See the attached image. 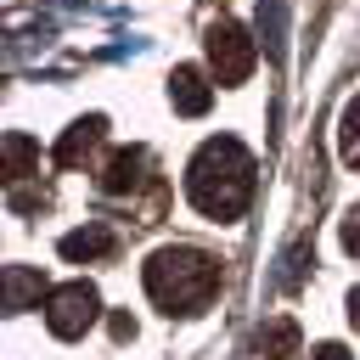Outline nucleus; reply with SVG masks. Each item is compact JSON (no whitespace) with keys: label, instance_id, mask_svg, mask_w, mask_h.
<instances>
[{"label":"nucleus","instance_id":"obj_1","mask_svg":"<svg viewBox=\"0 0 360 360\" xmlns=\"http://www.w3.org/2000/svg\"><path fill=\"white\" fill-rule=\"evenodd\" d=\"M186 197L208 214V219H236L253 197V158L242 141L214 135L197 146L191 169H186Z\"/></svg>","mask_w":360,"mask_h":360},{"label":"nucleus","instance_id":"obj_2","mask_svg":"<svg viewBox=\"0 0 360 360\" xmlns=\"http://www.w3.org/2000/svg\"><path fill=\"white\" fill-rule=\"evenodd\" d=\"M219 287V259L202 248H158L146 259V292L174 315V309H197L208 304Z\"/></svg>","mask_w":360,"mask_h":360},{"label":"nucleus","instance_id":"obj_3","mask_svg":"<svg viewBox=\"0 0 360 360\" xmlns=\"http://www.w3.org/2000/svg\"><path fill=\"white\" fill-rule=\"evenodd\" d=\"M253 39H248V28L242 22H231V17H219L214 28H208V62H214V79L219 84H242L248 73H253Z\"/></svg>","mask_w":360,"mask_h":360},{"label":"nucleus","instance_id":"obj_4","mask_svg":"<svg viewBox=\"0 0 360 360\" xmlns=\"http://www.w3.org/2000/svg\"><path fill=\"white\" fill-rule=\"evenodd\" d=\"M96 315H101V298H96L90 281H68V287H56V292L45 298V321H51L56 338H84V326H90Z\"/></svg>","mask_w":360,"mask_h":360},{"label":"nucleus","instance_id":"obj_5","mask_svg":"<svg viewBox=\"0 0 360 360\" xmlns=\"http://www.w3.org/2000/svg\"><path fill=\"white\" fill-rule=\"evenodd\" d=\"M169 101H174V112L197 118V112H208L214 90H208V79H202L197 68H174V73H169Z\"/></svg>","mask_w":360,"mask_h":360},{"label":"nucleus","instance_id":"obj_6","mask_svg":"<svg viewBox=\"0 0 360 360\" xmlns=\"http://www.w3.org/2000/svg\"><path fill=\"white\" fill-rule=\"evenodd\" d=\"M141 169H146V152H141V146H124V152H112V163H107V174H101V191H107V197H124V191H135V186H141Z\"/></svg>","mask_w":360,"mask_h":360},{"label":"nucleus","instance_id":"obj_7","mask_svg":"<svg viewBox=\"0 0 360 360\" xmlns=\"http://www.w3.org/2000/svg\"><path fill=\"white\" fill-rule=\"evenodd\" d=\"M101 129H107V118H96V112H90V118H79V124L62 135V146H56V163H62V169H73V163H79V158H84V152L101 141Z\"/></svg>","mask_w":360,"mask_h":360},{"label":"nucleus","instance_id":"obj_8","mask_svg":"<svg viewBox=\"0 0 360 360\" xmlns=\"http://www.w3.org/2000/svg\"><path fill=\"white\" fill-rule=\"evenodd\" d=\"M101 253H112V231L107 225H84V231L62 236V259H101Z\"/></svg>","mask_w":360,"mask_h":360},{"label":"nucleus","instance_id":"obj_9","mask_svg":"<svg viewBox=\"0 0 360 360\" xmlns=\"http://www.w3.org/2000/svg\"><path fill=\"white\" fill-rule=\"evenodd\" d=\"M39 270H28V264H6V309L17 315V309H28V298H39Z\"/></svg>","mask_w":360,"mask_h":360},{"label":"nucleus","instance_id":"obj_10","mask_svg":"<svg viewBox=\"0 0 360 360\" xmlns=\"http://www.w3.org/2000/svg\"><path fill=\"white\" fill-rule=\"evenodd\" d=\"M259 34H264L270 56H281V45H287V0H259Z\"/></svg>","mask_w":360,"mask_h":360},{"label":"nucleus","instance_id":"obj_11","mask_svg":"<svg viewBox=\"0 0 360 360\" xmlns=\"http://www.w3.org/2000/svg\"><path fill=\"white\" fill-rule=\"evenodd\" d=\"M338 152H343V163H354L360 169V96L343 107V118H338Z\"/></svg>","mask_w":360,"mask_h":360},{"label":"nucleus","instance_id":"obj_12","mask_svg":"<svg viewBox=\"0 0 360 360\" xmlns=\"http://www.w3.org/2000/svg\"><path fill=\"white\" fill-rule=\"evenodd\" d=\"M259 349H264V360H292V349H298V326H292V321H270V343L259 338Z\"/></svg>","mask_w":360,"mask_h":360},{"label":"nucleus","instance_id":"obj_13","mask_svg":"<svg viewBox=\"0 0 360 360\" xmlns=\"http://www.w3.org/2000/svg\"><path fill=\"white\" fill-rule=\"evenodd\" d=\"M304 259H309V242H292V248H287V259H281V276H276L287 292L304 281Z\"/></svg>","mask_w":360,"mask_h":360},{"label":"nucleus","instance_id":"obj_14","mask_svg":"<svg viewBox=\"0 0 360 360\" xmlns=\"http://www.w3.org/2000/svg\"><path fill=\"white\" fill-rule=\"evenodd\" d=\"M28 158H34V146H28L22 135H6V174H11V180H22Z\"/></svg>","mask_w":360,"mask_h":360},{"label":"nucleus","instance_id":"obj_15","mask_svg":"<svg viewBox=\"0 0 360 360\" xmlns=\"http://www.w3.org/2000/svg\"><path fill=\"white\" fill-rule=\"evenodd\" d=\"M338 236H343V248H349V253H360V208H354V214H343V231H338Z\"/></svg>","mask_w":360,"mask_h":360},{"label":"nucleus","instance_id":"obj_16","mask_svg":"<svg viewBox=\"0 0 360 360\" xmlns=\"http://www.w3.org/2000/svg\"><path fill=\"white\" fill-rule=\"evenodd\" d=\"M309 360H354V354H349V349H343V343H321V349H315V354H309Z\"/></svg>","mask_w":360,"mask_h":360},{"label":"nucleus","instance_id":"obj_17","mask_svg":"<svg viewBox=\"0 0 360 360\" xmlns=\"http://www.w3.org/2000/svg\"><path fill=\"white\" fill-rule=\"evenodd\" d=\"M112 338H135V321L129 315H112Z\"/></svg>","mask_w":360,"mask_h":360}]
</instances>
